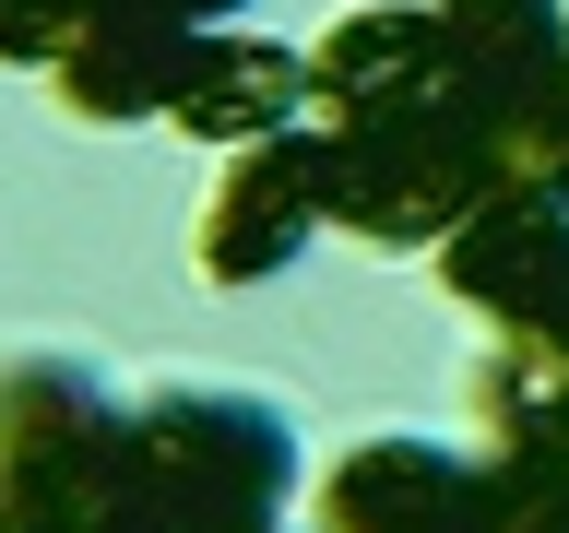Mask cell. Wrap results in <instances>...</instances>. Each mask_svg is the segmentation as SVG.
Listing matches in <instances>:
<instances>
[{
    "label": "cell",
    "instance_id": "1",
    "mask_svg": "<svg viewBox=\"0 0 569 533\" xmlns=\"http://www.w3.org/2000/svg\"><path fill=\"white\" fill-rule=\"evenodd\" d=\"M284 486H297V426L261 391L190 380L131 403V486L107 533H261L284 522Z\"/></svg>",
    "mask_w": 569,
    "mask_h": 533
},
{
    "label": "cell",
    "instance_id": "2",
    "mask_svg": "<svg viewBox=\"0 0 569 533\" xmlns=\"http://www.w3.org/2000/svg\"><path fill=\"white\" fill-rule=\"evenodd\" d=\"M510 190V167H498L475 131H451V119H427V107H403V119H320V213L345 225V238L368 249H439L475 202H498Z\"/></svg>",
    "mask_w": 569,
    "mask_h": 533
},
{
    "label": "cell",
    "instance_id": "3",
    "mask_svg": "<svg viewBox=\"0 0 569 533\" xmlns=\"http://www.w3.org/2000/svg\"><path fill=\"white\" fill-rule=\"evenodd\" d=\"M131 486V403H107L96 368L12 355L0 368V497L48 533H107Z\"/></svg>",
    "mask_w": 569,
    "mask_h": 533
},
{
    "label": "cell",
    "instance_id": "4",
    "mask_svg": "<svg viewBox=\"0 0 569 533\" xmlns=\"http://www.w3.org/2000/svg\"><path fill=\"white\" fill-rule=\"evenodd\" d=\"M569 71V0H427V119L475 131L510 167V131H522L546 83Z\"/></svg>",
    "mask_w": 569,
    "mask_h": 533
},
{
    "label": "cell",
    "instance_id": "5",
    "mask_svg": "<svg viewBox=\"0 0 569 533\" xmlns=\"http://www.w3.org/2000/svg\"><path fill=\"white\" fill-rule=\"evenodd\" d=\"M320 225H332V213H320V119H297V131L238 142V154L213 167L202 213H190V273H202L213 296H249V284H273Z\"/></svg>",
    "mask_w": 569,
    "mask_h": 533
},
{
    "label": "cell",
    "instance_id": "6",
    "mask_svg": "<svg viewBox=\"0 0 569 533\" xmlns=\"http://www.w3.org/2000/svg\"><path fill=\"white\" fill-rule=\"evenodd\" d=\"M309 533H510L487 451L451 439H356L320 462L309 486Z\"/></svg>",
    "mask_w": 569,
    "mask_h": 533
},
{
    "label": "cell",
    "instance_id": "7",
    "mask_svg": "<svg viewBox=\"0 0 569 533\" xmlns=\"http://www.w3.org/2000/svg\"><path fill=\"white\" fill-rule=\"evenodd\" d=\"M439 296L487 332H569V202L558 190H498L427 249Z\"/></svg>",
    "mask_w": 569,
    "mask_h": 533
},
{
    "label": "cell",
    "instance_id": "8",
    "mask_svg": "<svg viewBox=\"0 0 569 533\" xmlns=\"http://www.w3.org/2000/svg\"><path fill=\"white\" fill-rule=\"evenodd\" d=\"M297 119H320V95H309V48L249 36V24H202L190 48H178V71H167V131L213 142V154H238V142L297 131Z\"/></svg>",
    "mask_w": 569,
    "mask_h": 533
},
{
    "label": "cell",
    "instance_id": "9",
    "mask_svg": "<svg viewBox=\"0 0 569 533\" xmlns=\"http://www.w3.org/2000/svg\"><path fill=\"white\" fill-rule=\"evenodd\" d=\"M202 24H178L167 0H96L83 36L48 60V95L83 119V131H131V119H167V71Z\"/></svg>",
    "mask_w": 569,
    "mask_h": 533
},
{
    "label": "cell",
    "instance_id": "10",
    "mask_svg": "<svg viewBox=\"0 0 569 533\" xmlns=\"http://www.w3.org/2000/svg\"><path fill=\"white\" fill-rule=\"evenodd\" d=\"M309 95L320 119H403L427 95V0H345L309 36Z\"/></svg>",
    "mask_w": 569,
    "mask_h": 533
},
{
    "label": "cell",
    "instance_id": "11",
    "mask_svg": "<svg viewBox=\"0 0 569 533\" xmlns=\"http://www.w3.org/2000/svg\"><path fill=\"white\" fill-rule=\"evenodd\" d=\"M462 403H475L487 462L569 451V332H487L475 368H462Z\"/></svg>",
    "mask_w": 569,
    "mask_h": 533
},
{
    "label": "cell",
    "instance_id": "12",
    "mask_svg": "<svg viewBox=\"0 0 569 533\" xmlns=\"http://www.w3.org/2000/svg\"><path fill=\"white\" fill-rule=\"evenodd\" d=\"M510 190H558L569 202V71L546 83V107H533L522 131H510Z\"/></svg>",
    "mask_w": 569,
    "mask_h": 533
},
{
    "label": "cell",
    "instance_id": "13",
    "mask_svg": "<svg viewBox=\"0 0 569 533\" xmlns=\"http://www.w3.org/2000/svg\"><path fill=\"white\" fill-rule=\"evenodd\" d=\"M83 12L96 0H0V71H48L83 36Z\"/></svg>",
    "mask_w": 569,
    "mask_h": 533
},
{
    "label": "cell",
    "instance_id": "14",
    "mask_svg": "<svg viewBox=\"0 0 569 533\" xmlns=\"http://www.w3.org/2000/svg\"><path fill=\"white\" fill-rule=\"evenodd\" d=\"M178 24H226V12H249V0H167Z\"/></svg>",
    "mask_w": 569,
    "mask_h": 533
},
{
    "label": "cell",
    "instance_id": "15",
    "mask_svg": "<svg viewBox=\"0 0 569 533\" xmlns=\"http://www.w3.org/2000/svg\"><path fill=\"white\" fill-rule=\"evenodd\" d=\"M0 533H48V522H36V510H12V497H0Z\"/></svg>",
    "mask_w": 569,
    "mask_h": 533
},
{
    "label": "cell",
    "instance_id": "16",
    "mask_svg": "<svg viewBox=\"0 0 569 533\" xmlns=\"http://www.w3.org/2000/svg\"><path fill=\"white\" fill-rule=\"evenodd\" d=\"M261 533H309V522H261Z\"/></svg>",
    "mask_w": 569,
    "mask_h": 533
}]
</instances>
